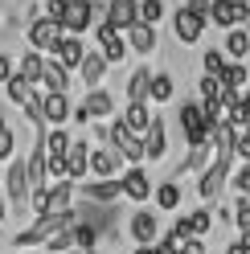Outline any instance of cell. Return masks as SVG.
Segmentation results:
<instances>
[{"label":"cell","mask_w":250,"mask_h":254,"mask_svg":"<svg viewBox=\"0 0 250 254\" xmlns=\"http://www.w3.org/2000/svg\"><path fill=\"white\" fill-rule=\"evenodd\" d=\"M173 99V78L164 70H152V86H148V103H168Z\"/></svg>","instance_id":"26"},{"label":"cell","mask_w":250,"mask_h":254,"mask_svg":"<svg viewBox=\"0 0 250 254\" xmlns=\"http://www.w3.org/2000/svg\"><path fill=\"white\" fill-rule=\"evenodd\" d=\"M123 37H127V45H131L135 54H152V50H156V29L144 25V21L127 25V29H123Z\"/></svg>","instance_id":"16"},{"label":"cell","mask_w":250,"mask_h":254,"mask_svg":"<svg viewBox=\"0 0 250 254\" xmlns=\"http://www.w3.org/2000/svg\"><path fill=\"white\" fill-rule=\"evenodd\" d=\"M156 205H160L164 213H173L177 205H181V189H177L173 181H168V185H160V189H156Z\"/></svg>","instance_id":"32"},{"label":"cell","mask_w":250,"mask_h":254,"mask_svg":"<svg viewBox=\"0 0 250 254\" xmlns=\"http://www.w3.org/2000/svg\"><path fill=\"white\" fill-rule=\"evenodd\" d=\"M226 254H250V246L238 238V242H230V246H226Z\"/></svg>","instance_id":"40"},{"label":"cell","mask_w":250,"mask_h":254,"mask_svg":"<svg viewBox=\"0 0 250 254\" xmlns=\"http://www.w3.org/2000/svg\"><path fill=\"white\" fill-rule=\"evenodd\" d=\"M4 217H8V209H4V201H0V221H4Z\"/></svg>","instance_id":"43"},{"label":"cell","mask_w":250,"mask_h":254,"mask_svg":"<svg viewBox=\"0 0 250 254\" xmlns=\"http://www.w3.org/2000/svg\"><path fill=\"white\" fill-rule=\"evenodd\" d=\"M12 74H17V70H12V62H8L4 54H0V82H8V78H12Z\"/></svg>","instance_id":"39"},{"label":"cell","mask_w":250,"mask_h":254,"mask_svg":"<svg viewBox=\"0 0 250 254\" xmlns=\"http://www.w3.org/2000/svg\"><path fill=\"white\" fill-rule=\"evenodd\" d=\"M123 197L127 201H148L152 197V181H148L144 168H127L123 172Z\"/></svg>","instance_id":"11"},{"label":"cell","mask_w":250,"mask_h":254,"mask_svg":"<svg viewBox=\"0 0 250 254\" xmlns=\"http://www.w3.org/2000/svg\"><path fill=\"white\" fill-rule=\"evenodd\" d=\"M45 160H66V152H70V135L62 131V127H54L50 135H45Z\"/></svg>","instance_id":"22"},{"label":"cell","mask_w":250,"mask_h":254,"mask_svg":"<svg viewBox=\"0 0 250 254\" xmlns=\"http://www.w3.org/2000/svg\"><path fill=\"white\" fill-rule=\"evenodd\" d=\"M246 70H250V54H246Z\"/></svg>","instance_id":"44"},{"label":"cell","mask_w":250,"mask_h":254,"mask_svg":"<svg viewBox=\"0 0 250 254\" xmlns=\"http://www.w3.org/2000/svg\"><path fill=\"white\" fill-rule=\"evenodd\" d=\"M164 123L160 119H152L148 123V131H144V156H148V160H160V156H164Z\"/></svg>","instance_id":"19"},{"label":"cell","mask_w":250,"mask_h":254,"mask_svg":"<svg viewBox=\"0 0 250 254\" xmlns=\"http://www.w3.org/2000/svg\"><path fill=\"white\" fill-rule=\"evenodd\" d=\"M135 21H139V0H111V4H107V25L127 29Z\"/></svg>","instance_id":"12"},{"label":"cell","mask_w":250,"mask_h":254,"mask_svg":"<svg viewBox=\"0 0 250 254\" xmlns=\"http://www.w3.org/2000/svg\"><path fill=\"white\" fill-rule=\"evenodd\" d=\"M33 193V181H29V160H17L8 168V201L25 205V197Z\"/></svg>","instance_id":"10"},{"label":"cell","mask_w":250,"mask_h":254,"mask_svg":"<svg viewBox=\"0 0 250 254\" xmlns=\"http://www.w3.org/2000/svg\"><path fill=\"white\" fill-rule=\"evenodd\" d=\"M99 45H103V58L107 62H123V54H127V41H123V29L115 25H99Z\"/></svg>","instance_id":"9"},{"label":"cell","mask_w":250,"mask_h":254,"mask_svg":"<svg viewBox=\"0 0 250 254\" xmlns=\"http://www.w3.org/2000/svg\"><path fill=\"white\" fill-rule=\"evenodd\" d=\"M62 29L66 33H86L90 21H95V4L90 0H62Z\"/></svg>","instance_id":"6"},{"label":"cell","mask_w":250,"mask_h":254,"mask_svg":"<svg viewBox=\"0 0 250 254\" xmlns=\"http://www.w3.org/2000/svg\"><path fill=\"white\" fill-rule=\"evenodd\" d=\"M246 54H250V33L246 29H226V58H234V62H246Z\"/></svg>","instance_id":"20"},{"label":"cell","mask_w":250,"mask_h":254,"mask_svg":"<svg viewBox=\"0 0 250 254\" xmlns=\"http://www.w3.org/2000/svg\"><path fill=\"white\" fill-rule=\"evenodd\" d=\"M66 177L70 181H82V177H90V148L78 139V144H70V152H66Z\"/></svg>","instance_id":"15"},{"label":"cell","mask_w":250,"mask_h":254,"mask_svg":"<svg viewBox=\"0 0 250 254\" xmlns=\"http://www.w3.org/2000/svg\"><path fill=\"white\" fill-rule=\"evenodd\" d=\"M107 139H111V148H115L119 156H127L131 164H139V160H144V135H139V131H131V127L123 123V119H115V123H111Z\"/></svg>","instance_id":"2"},{"label":"cell","mask_w":250,"mask_h":254,"mask_svg":"<svg viewBox=\"0 0 250 254\" xmlns=\"http://www.w3.org/2000/svg\"><path fill=\"white\" fill-rule=\"evenodd\" d=\"M181 127H185V144H205L209 139V115L201 103H185L181 107Z\"/></svg>","instance_id":"3"},{"label":"cell","mask_w":250,"mask_h":254,"mask_svg":"<svg viewBox=\"0 0 250 254\" xmlns=\"http://www.w3.org/2000/svg\"><path fill=\"white\" fill-rule=\"evenodd\" d=\"M17 74H21V78H29V82L37 86L41 78H45V58H41L37 50H33V54H25V62H21V70H17Z\"/></svg>","instance_id":"30"},{"label":"cell","mask_w":250,"mask_h":254,"mask_svg":"<svg viewBox=\"0 0 250 254\" xmlns=\"http://www.w3.org/2000/svg\"><path fill=\"white\" fill-rule=\"evenodd\" d=\"M217 94H222V78L205 74V78H201V99H217Z\"/></svg>","instance_id":"35"},{"label":"cell","mask_w":250,"mask_h":254,"mask_svg":"<svg viewBox=\"0 0 250 254\" xmlns=\"http://www.w3.org/2000/svg\"><path fill=\"white\" fill-rule=\"evenodd\" d=\"M177 242H181L177 234H168V238H160V242H156V254H181V250H177Z\"/></svg>","instance_id":"37"},{"label":"cell","mask_w":250,"mask_h":254,"mask_svg":"<svg viewBox=\"0 0 250 254\" xmlns=\"http://www.w3.org/2000/svg\"><path fill=\"white\" fill-rule=\"evenodd\" d=\"M139 21L156 29V25L164 21V0H139Z\"/></svg>","instance_id":"31"},{"label":"cell","mask_w":250,"mask_h":254,"mask_svg":"<svg viewBox=\"0 0 250 254\" xmlns=\"http://www.w3.org/2000/svg\"><path fill=\"white\" fill-rule=\"evenodd\" d=\"M201 66H205V74H217V78H222V70L230 66V58H226L222 50H205V58H201Z\"/></svg>","instance_id":"34"},{"label":"cell","mask_w":250,"mask_h":254,"mask_svg":"<svg viewBox=\"0 0 250 254\" xmlns=\"http://www.w3.org/2000/svg\"><path fill=\"white\" fill-rule=\"evenodd\" d=\"M123 123H127L131 131H139V135H144V131H148V123H152L148 103H127V111H123Z\"/></svg>","instance_id":"24"},{"label":"cell","mask_w":250,"mask_h":254,"mask_svg":"<svg viewBox=\"0 0 250 254\" xmlns=\"http://www.w3.org/2000/svg\"><path fill=\"white\" fill-rule=\"evenodd\" d=\"M70 115V99L62 90H45V99H41V119L45 123H54V127H62V119Z\"/></svg>","instance_id":"13"},{"label":"cell","mask_w":250,"mask_h":254,"mask_svg":"<svg viewBox=\"0 0 250 254\" xmlns=\"http://www.w3.org/2000/svg\"><path fill=\"white\" fill-rule=\"evenodd\" d=\"M58 58H62V66L78 70V62L86 58V50H82V41H78V37H62V45H58Z\"/></svg>","instance_id":"27"},{"label":"cell","mask_w":250,"mask_h":254,"mask_svg":"<svg viewBox=\"0 0 250 254\" xmlns=\"http://www.w3.org/2000/svg\"><path fill=\"white\" fill-rule=\"evenodd\" d=\"M41 82H45V90H62V94H66V82H70V66H62V58L54 54L50 62H45V78H41Z\"/></svg>","instance_id":"18"},{"label":"cell","mask_w":250,"mask_h":254,"mask_svg":"<svg viewBox=\"0 0 250 254\" xmlns=\"http://www.w3.org/2000/svg\"><path fill=\"white\" fill-rule=\"evenodd\" d=\"M226 181H230V156H217V160L201 172V185H197V193L205 197V201H213L217 193L226 189Z\"/></svg>","instance_id":"7"},{"label":"cell","mask_w":250,"mask_h":254,"mask_svg":"<svg viewBox=\"0 0 250 254\" xmlns=\"http://www.w3.org/2000/svg\"><path fill=\"white\" fill-rule=\"evenodd\" d=\"M86 107H90V119H107V115L115 111V99H111L103 86H95V90L86 94Z\"/></svg>","instance_id":"23"},{"label":"cell","mask_w":250,"mask_h":254,"mask_svg":"<svg viewBox=\"0 0 250 254\" xmlns=\"http://www.w3.org/2000/svg\"><path fill=\"white\" fill-rule=\"evenodd\" d=\"M78 74H82V82H86V90H95V86H103V78H107V58H103V54H86L82 62H78Z\"/></svg>","instance_id":"17"},{"label":"cell","mask_w":250,"mask_h":254,"mask_svg":"<svg viewBox=\"0 0 250 254\" xmlns=\"http://www.w3.org/2000/svg\"><path fill=\"white\" fill-rule=\"evenodd\" d=\"M189 8H209V0H185Z\"/></svg>","instance_id":"41"},{"label":"cell","mask_w":250,"mask_h":254,"mask_svg":"<svg viewBox=\"0 0 250 254\" xmlns=\"http://www.w3.org/2000/svg\"><path fill=\"white\" fill-rule=\"evenodd\" d=\"M62 37H66V29L54 17H33V25H29V41H33L37 54H58Z\"/></svg>","instance_id":"1"},{"label":"cell","mask_w":250,"mask_h":254,"mask_svg":"<svg viewBox=\"0 0 250 254\" xmlns=\"http://www.w3.org/2000/svg\"><path fill=\"white\" fill-rule=\"evenodd\" d=\"M209 226H213V213L209 209H193L189 213V238H205Z\"/></svg>","instance_id":"33"},{"label":"cell","mask_w":250,"mask_h":254,"mask_svg":"<svg viewBox=\"0 0 250 254\" xmlns=\"http://www.w3.org/2000/svg\"><path fill=\"white\" fill-rule=\"evenodd\" d=\"M148 86H152V70H135L127 82V103H148Z\"/></svg>","instance_id":"28"},{"label":"cell","mask_w":250,"mask_h":254,"mask_svg":"<svg viewBox=\"0 0 250 254\" xmlns=\"http://www.w3.org/2000/svg\"><path fill=\"white\" fill-rule=\"evenodd\" d=\"M234 189H238V193H250V164L238 172V177H234Z\"/></svg>","instance_id":"38"},{"label":"cell","mask_w":250,"mask_h":254,"mask_svg":"<svg viewBox=\"0 0 250 254\" xmlns=\"http://www.w3.org/2000/svg\"><path fill=\"white\" fill-rule=\"evenodd\" d=\"M86 197L90 201H115V197H123V181H90L86 185Z\"/></svg>","instance_id":"21"},{"label":"cell","mask_w":250,"mask_h":254,"mask_svg":"<svg viewBox=\"0 0 250 254\" xmlns=\"http://www.w3.org/2000/svg\"><path fill=\"white\" fill-rule=\"evenodd\" d=\"M12 144H17V139H12V131L0 123V160H8V156H12Z\"/></svg>","instance_id":"36"},{"label":"cell","mask_w":250,"mask_h":254,"mask_svg":"<svg viewBox=\"0 0 250 254\" xmlns=\"http://www.w3.org/2000/svg\"><path fill=\"white\" fill-rule=\"evenodd\" d=\"M135 254H156V246H139V250H135Z\"/></svg>","instance_id":"42"},{"label":"cell","mask_w":250,"mask_h":254,"mask_svg":"<svg viewBox=\"0 0 250 254\" xmlns=\"http://www.w3.org/2000/svg\"><path fill=\"white\" fill-rule=\"evenodd\" d=\"M246 33H250V21H246Z\"/></svg>","instance_id":"45"},{"label":"cell","mask_w":250,"mask_h":254,"mask_svg":"<svg viewBox=\"0 0 250 254\" xmlns=\"http://www.w3.org/2000/svg\"><path fill=\"white\" fill-rule=\"evenodd\" d=\"M209 21L222 25V29H234V25H246L250 21V4L246 0H209Z\"/></svg>","instance_id":"5"},{"label":"cell","mask_w":250,"mask_h":254,"mask_svg":"<svg viewBox=\"0 0 250 254\" xmlns=\"http://www.w3.org/2000/svg\"><path fill=\"white\" fill-rule=\"evenodd\" d=\"M90 177L95 181H111L115 177V156L111 152H90Z\"/></svg>","instance_id":"29"},{"label":"cell","mask_w":250,"mask_h":254,"mask_svg":"<svg viewBox=\"0 0 250 254\" xmlns=\"http://www.w3.org/2000/svg\"><path fill=\"white\" fill-rule=\"evenodd\" d=\"M156 234H160V226H156V213L139 209V213L131 217V238H135L139 246H156V242H160V238H156Z\"/></svg>","instance_id":"14"},{"label":"cell","mask_w":250,"mask_h":254,"mask_svg":"<svg viewBox=\"0 0 250 254\" xmlns=\"http://www.w3.org/2000/svg\"><path fill=\"white\" fill-rule=\"evenodd\" d=\"M45 213H74V181H58L50 193H45Z\"/></svg>","instance_id":"8"},{"label":"cell","mask_w":250,"mask_h":254,"mask_svg":"<svg viewBox=\"0 0 250 254\" xmlns=\"http://www.w3.org/2000/svg\"><path fill=\"white\" fill-rule=\"evenodd\" d=\"M205 21H209V12H205V8H189V4H185V8L177 12V17H173L177 41H185V45L201 41V33H205Z\"/></svg>","instance_id":"4"},{"label":"cell","mask_w":250,"mask_h":254,"mask_svg":"<svg viewBox=\"0 0 250 254\" xmlns=\"http://www.w3.org/2000/svg\"><path fill=\"white\" fill-rule=\"evenodd\" d=\"M222 86H230V90H246V86H250V70H246V62H230V66L222 70Z\"/></svg>","instance_id":"25"}]
</instances>
